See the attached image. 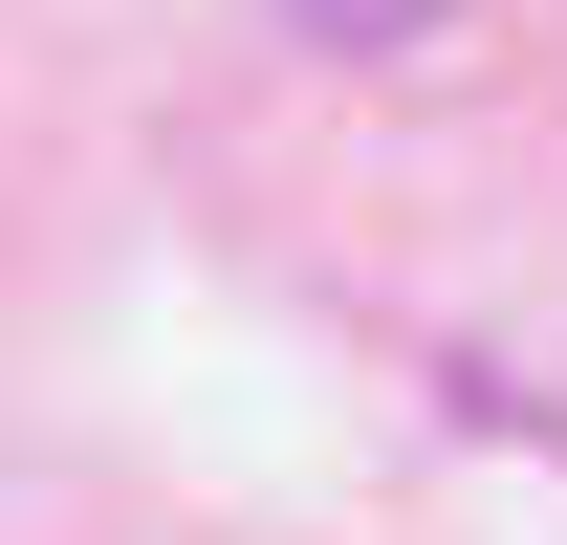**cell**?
<instances>
[{
  "label": "cell",
  "instance_id": "obj_1",
  "mask_svg": "<svg viewBox=\"0 0 567 545\" xmlns=\"http://www.w3.org/2000/svg\"><path fill=\"white\" fill-rule=\"evenodd\" d=\"M284 22H306V44H350V66H393V44H436L458 0H284Z\"/></svg>",
  "mask_w": 567,
  "mask_h": 545
}]
</instances>
